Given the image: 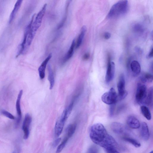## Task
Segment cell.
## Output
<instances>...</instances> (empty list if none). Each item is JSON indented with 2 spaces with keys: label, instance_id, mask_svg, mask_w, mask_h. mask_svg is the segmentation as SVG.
<instances>
[{
  "label": "cell",
  "instance_id": "1",
  "mask_svg": "<svg viewBox=\"0 0 153 153\" xmlns=\"http://www.w3.org/2000/svg\"><path fill=\"white\" fill-rule=\"evenodd\" d=\"M89 136L93 143L104 149L109 147L116 148L118 146L116 140L108 133L101 123H95L91 126Z\"/></svg>",
  "mask_w": 153,
  "mask_h": 153
},
{
  "label": "cell",
  "instance_id": "2",
  "mask_svg": "<svg viewBox=\"0 0 153 153\" xmlns=\"http://www.w3.org/2000/svg\"><path fill=\"white\" fill-rule=\"evenodd\" d=\"M128 9V3L127 0H120L114 4L110 9L107 17L112 18L124 15Z\"/></svg>",
  "mask_w": 153,
  "mask_h": 153
},
{
  "label": "cell",
  "instance_id": "3",
  "mask_svg": "<svg viewBox=\"0 0 153 153\" xmlns=\"http://www.w3.org/2000/svg\"><path fill=\"white\" fill-rule=\"evenodd\" d=\"M47 6L46 4H44L35 17L34 18L31 25V30L35 34H36L41 25L42 19L45 13Z\"/></svg>",
  "mask_w": 153,
  "mask_h": 153
},
{
  "label": "cell",
  "instance_id": "4",
  "mask_svg": "<svg viewBox=\"0 0 153 153\" xmlns=\"http://www.w3.org/2000/svg\"><path fill=\"white\" fill-rule=\"evenodd\" d=\"M147 94V88L144 84L138 83L135 95L136 102L140 105L144 103Z\"/></svg>",
  "mask_w": 153,
  "mask_h": 153
},
{
  "label": "cell",
  "instance_id": "5",
  "mask_svg": "<svg viewBox=\"0 0 153 153\" xmlns=\"http://www.w3.org/2000/svg\"><path fill=\"white\" fill-rule=\"evenodd\" d=\"M117 95L113 88L103 94L101 97L102 101L107 104L111 105L115 104L117 100Z\"/></svg>",
  "mask_w": 153,
  "mask_h": 153
},
{
  "label": "cell",
  "instance_id": "6",
  "mask_svg": "<svg viewBox=\"0 0 153 153\" xmlns=\"http://www.w3.org/2000/svg\"><path fill=\"white\" fill-rule=\"evenodd\" d=\"M69 116L64 111L56 122L54 127V134L55 136L58 137L61 134L65 123Z\"/></svg>",
  "mask_w": 153,
  "mask_h": 153
},
{
  "label": "cell",
  "instance_id": "7",
  "mask_svg": "<svg viewBox=\"0 0 153 153\" xmlns=\"http://www.w3.org/2000/svg\"><path fill=\"white\" fill-rule=\"evenodd\" d=\"M125 80L124 75L121 74L119 77L117 84V88L118 93V98L120 100L125 98L128 93L125 89Z\"/></svg>",
  "mask_w": 153,
  "mask_h": 153
},
{
  "label": "cell",
  "instance_id": "8",
  "mask_svg": "<svg viewBox=\"0 0 153 153\" xmlns=\"http://www.w3.org/2000/svg\"><path fill=\"white\" fill-rule=\"evenodd\" d=\"M115 71V65L114 62L111 60V57L108 56L107 70L105 76L106 82L108 83L113 79Z\"/></svg>",
  "mask_w": 153,
  "mask_h": 153
},
{
  "label": "cell",
  "instance_id": "9",
  "mask_svg": "<svg viewBox=\"0 0 153 153\" xmlns=\"http://www.w3.org/2000/svg\"><path fill=\"white\" fill-rule=\"evenodd\" d=\"M32 122V117L28 113L26 114L22 124V130L23 132V138L27 139L30 133V127Z\"/></svg>",
  "mask_w": 153,
  "mask_h": 153
},
{
  "label": "cell",
  "instance_id": "10",
  "mask_svg": "<svg viewBox=\"0 0 153 153\" xmlns=\"http://www.w3.org/2000/svg\"><path fill=\"white\" fill-rule=\"evenodd\" d=\"M23 90H21L18 94L16 102V109L18 117L16 122V126L17 127L19 124L22 119V112L21 108V100L23 94Z\"/></svg>",
  "mask_w": 153,
  "mask_h": 153
},
{
  "label": "cell",
  "instance_id": "11",
  "mask_svg": "<svg viewBox=\"0 0 153 153\" xmlns=\"http://www.w3.org/2000/svg\"><path fill=\"white\" fill-rule=\"evenodd\" d=\"M110 127L113 132L118 134H121L124 133L126 130V126L124 125L117 122L112 123Z\"/></svg>",
  "mask_w": 153,
  "mask_h": 153
},
{
  "label": "cell",
  "instance_id": "12",
  "mask_svg": "<svg viewBox=\"0 0 153 153\" xmlns=\"http://www.w3.org/2000/svg\"><path fill=\"white\" fill-rule=\"evenodd\" d=\"M52 57V54H49L47 58L43 61L39 67L38 71L39 76L41 79H43L45 76V70L46 65Z\"/></svg>",
  "mask_w": 153,
  "mask_h": 153
},
{
  "label": "cell",
  "instance_id": "13",
  "mask_svg": "<svg viewBox=\"0 0 153 153\" xmlns=\"http://www.w3.org/2000/svg\"><path fill=\"white\" fill-rule=\"evenodd\" d=\"M127 123L128 126L133 129L138 128L140 126L138 119L135 116L132 115H129L128 117Z\"/></svg>",
  "mask_w": 153,
  "mask_h": 153
},
{
  "label": "cell",
  "instance_id": "14",
  "mask_svg": "<svg viewBox=\"0 0 153 153\" xmlns=\"http://www.w3.org/2000/svg\"><path fill=\"white\" fill-rule=\"evenodd\" d=\"M130 67L134 76H137L140 73L141 66L140 64L137 61H132L130 63Z\"/></svg>",
  "mask_w": 153,
  "mask_h": 153
},
{
  "label": "cell",
  "instance_id": "15",
  "mask_svg": "<svg viewBox=\"0 0 153 153\" xmlns=\"http://www.w3.org/2000/svg\"><path fill=\"white\" fill-rule=\"evenodd\" d=\"M140 126H141L140 134L141 137L144 140L147 141L149 140L150 136L148 125L146 123L143 122Z\"/></svg>",
  "mask_w": 153,
  "mask_h": 153
},
{
  "label": "cell",
  "instance_id": "16",
  "mask_svg": "<svg viewBox=\"0 0 153 153\" xmlns=\"http://www.w3.org/2000/svg\"><path fill=\"white\" fill-rule=\"evenodd\" d=\"M22 1V0H18L16 2L10 16L9 19V23H11L14 20L16 13L20 7Z\"/></svg>",
  "mask_w": 153,
  "mask_h": 153
},
{
  "label": "cell",
  "instance_id": "17",
  "mask_svg": "<svg viewBox=\"0 0 153 153\" xmlns=\"http://www.w3.org/2000/svg\"><path fill=\"white\" fill-rule=\"evenodd\" d=\"M75 39H74L72 42L71 45L68 52L64 57L63 61V63H65L72 56L74 53V49L75 47Z\"/></svg>",
  "mask_w": 153,
  "mask_h": 153
},
{
  "label": "cell",
  "instance_id": "18",
  "mask_svg": "<svg viewBox=\"0 0 153 153\" xmlns=\"http://www.w3.org/2000/svg\"><path fill=\"white\" fill-rule=\"evenodd\" d=\"M86 30V27L85 26H83L82 27L76 45V48H79L82 44Z\"/></svg>",
  "mask_w": 153,
  "mask_h": 153
},
{
  "label": "cell",
  "instance_id": "19",
  "mask_svg": "<svg viewBox=\"0 0 153 153\" xmlns=\"http://www.w3.org/2000/svg\"><path fill=\"white\" fill-rule=\"evenodd\" d=\"M144 103L149 106H152L153 104V88L150 87L149 89Z\"/></svg>",
  "mask_w": 153,
  "mask_h": 153
},
{
  "label": "cell",
  "instance_id": "20",
  "mask_svg": "<svg viewBox=\"0 0 153 153\" xmlns=\"http://www.w3.org/2000/svg\"><path fill=\"white\" fill-rule=\"evenodd\" d=\"M48 79L50 85V89L51 90L53 88L54 85L55 79L53 70L50 65L48 66Z\"/></svg>",
  "mask_w": 153,
  "mask_h": 153
},
{
  "label": "cell",
  "instance_id": "21",
  "mask_svg": "<svg viewBox=\"0 0 153 153\" xmlns=\"http://www.w3.org/2000/svg\"><path fill=\"white\" fill-rule=\"evenodd\" d=\"M76 127V123L69 125L67 128L66 131V137L69 139L74 134Z\"/></svg>",
  "mask_w": 153,
  "mask_h": 153
},
{
  "label": "cell",
  "instance_id": "22",
  "mask_svg": "<svg viewBox=\"0 0 153 153\" xmlns=\"http://www.w3.org/2000/svg\"><path fill=\"white\" fill-rule=\"evenodd\" d=\"M140 110L142 115L146 119L148 120H151V113L147 107L145 105H142L140 107Z\"/></svg>",
  "mask_w": 153,
  "mask_h": 153
},
{
  "label": "cell",
  "instance_id": "23",
  "mask_svg": "<svg viewBox=\"0 0 153 153\" xmlns=\"http://www.w3.org/2000/svg\"><path fill=\"white\" fill-rule=\"evenodd\" d=\"M140 79L142 82H151L153 80V76L151 74L148 73H144L140 76Z\"/></svg>",
  "mask_w": 153,
  "mask_h": 153
},
{
  "label": "cell",
  "instance_id": "24",
  "mask_svg": "<svg viewBox=\"0 0 153 153\" xmlns=\"http://www.w3.org/2000/svg\"><path fill=\"white\" fill-rule=\"evenodd\" d=\"M123 139L124 140L130 143L136 148L139 147L141 146V144L139 142L133 138L125 137H123Z\"/></svg>",
  "mask_w": 153,
  "mask_h": 153
},
{
  "label": "cell",
  "instance_id": "25",
  "mask_svg": "<svg viewBox=\"0 0 153 153\" xmlns=\"http://www.w3.org/2000/svg\"><path fill=\"white\" fill-rule=\"evenodd\" d=\"M69 139L65 136L61 143L58 146L56 151V153H60L65 146Z\"/></svg>",
  "mask_w": 153,
  "mask_h": 153
},
{
  "label": "cell",
  "instance_id": "26",
  "mask_svg": "<svg viewBox=\"0 0 153 153\" xmlns=\"http://www.w3.org/2000/svg\"><path fill=\"white\" fill-rule=\"evenodd\" d=\"M133 29L134 32L138 33H142L144 31L143 26L142 25L139 23L134 25L133 26Z\"/></svg>",
  "mask_w": 153,
  "mask_h": 153
},
{
  "label": "cell",
  "instance_id": "27",
  "mask_svg": "<svg viewBox=\"0 0 153 153\" xmlns=\"http://www.w3.org/2000/svg\"><path fill=\"white\" fill-rule=\"evenodd\" d=\"M86 153H100V151L97 146L92 145L88 149Z\"/></svg>",
  "mask_w": 153,
  "mask_h": 153
},
{
  "label": "cell",
  "instance_id": "28",
  "mask_svg": "<svg viewBox=\"0 0 153 153\" xmlns=\"http://www.w3.org/2000/svg\"><path fill=\"white\" fill-rule=\"evenodd\" d=\"M1 112L2 114L10 119L12 120L15 119V117L13 115L5 110H1Z\"/></svg>",
  "mask_w": 153,
  "mask_h": 153
},
{
  "label": "cell",
  "instance_id": "29",
  "mask_svg": "<svg viewBox=\"0 0 153 153\" xmlns=\"http://www.w3.org/2000/svg\"><path fill=\"white\" fill-rule=\"evenodd\" d=\"M104 149L106 153H120L114 147H109Z\"/></svg>",
  "mask_w": 153,
  "mask_h": 153
},
{
  "label": "cell",
  "instance_id": "30",
  "mask_svg": "<svg viewBox=\"0 0 153 153\" xmlns=\"http://www.w3.org/2000/svg\"><path fill=\"white\" fill-rule=\"evenodd\" d=\"M109 108V115L110 117H112L114 113L115 104L110 105Z\"/></svg>",
  "mask_w": 153,
  "mask_h": 153
},
{
  "label": "cell",
  "instance_id": "31",
  "mask_svg": "<svg viewBox=\"0 0 153 153\" xmlns=\"http://www.w3.org/2000/svg\"><path fill=\"white\" fill-rule=\"evenodd\" d=\"M61 140V138L60 137H59L56 139L53 143V147H56L58 145Z\"/></svg>",
  "mask_w": 153,
  "mask_h": 153
},
{
  "label": "cell",
  "instance_id": "32",
  "mask_svg": "<svg viewBox=\"0 0 153 153\" xmlns=\"http://www.w3.org/2000/svg\"><path fill=\"white\" fill-rule=\"evenodd\" d=\"M111 36V34L110 33L108 32H106L104 34V37L106 39H109Z\"/></svg>",
  "mask_w": 153,
  "mask_h": 153
},
{
  "label": "cell",
  "instance_id": "33",
  "mask_svg": "<svg viewBox=\"0 0 153 153\" xmlns=\"http://www.w3.org/2000/svg\"><path fill=\"white\" fill-rule=\"evenodd\" d=\"M153 48L152 47L149 53L147 56V58L148 59H150L153 56Z\"/></svg>",
  "mask_w": 153,
  "mask_h": 153
},
{
  "label": "cell",
  "instance_id": "34",
  "mask_svg": "<svg viewBox=\"0 0 153 153\" xmlns=\"http://www.w3.org/2000/svg\"><path fill=\"white\" fill-rule=\"evenodd\" d=\"M89 53H86L83 56V59L84 60H87L89 59Z\"/></svg>",
  "mask_w": 153,
  "mask_h": 153
},
{
  "label": "cell",
  "instance_id": "35",
  "mask_svg": "<svg viewBox=\"0 0 153 153\" xmlns=\"http://www.w3.org/2000/svg\"><path fill=\"white\" fill-rule=\"evenodd\" d=\"M124 106H123V105H121L120 106H119L118 108L117 112H120L123 109V108H124Z\"/></svg>",
  "mask_w": 153,
  "mask_h": 153
},
{
  "label": "cell",
  "instance_id": "36",
  "mask_svg": "<svg viewBox=\"0 0 153 153\" xmlns=\"http://www.w3.org/2000/svg\"><path fill=\"white\" fill-rule=\"evenodd\" d=\"M136 50L138 53L139 52V53H141V52H142L141 51L140 49V48H136Z\"/></svg>",
  "mask_w": 153,
  "mask_h": 153
},
{
  "label": "cell",
  "instance_id": "37",
  "mask_svg": "<svg viewBox=\"0 0 153 153\" xmlns=\"http://www.w3.org/2000/svg\"><path fill=\"white\" fill-rule=\"evenodd\" d=\"M12 153H18L17 151L15 150V151H14Z\"/></svg>",
  "mask_w": 153,
  "mask_h": 153
},
{
  "label": "cell",
  "instance_id": "38",
  "mask_svg": "<svg viewBox=\"0 0 153 153\" xmlns=\"http://www.w3.org/2000/svg\"><path fill=\"white\" fill-rule=\"evenodd\" d=\"M149 153H153V151H152L151 152H150Z\"/></svg>",
  "mask_w": 153,
  "mask_h": 153
}]
</instances>
